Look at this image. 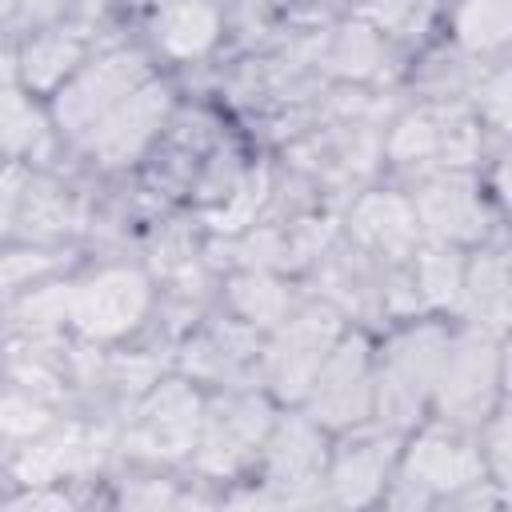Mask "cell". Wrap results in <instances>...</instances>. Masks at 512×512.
Listing matches in <instances>:
<instances>
[{"mask_svg":"<svg viewBox=\"0 0 512 512\" xmlns=\"http://www.w3.org/2000/svg\"><path fill=\"white\" fill-rule=\"evenodd\" d=\"M144 84V64L140 56H128V52H116L108 60H100L96 68L80 72L56 100V112L60 120L72 128V132H88L96 128L132 88Z\"/></svg>","mask_w":512,"mask_h":512,"instance_id":"6da1fadb","label":"cell"},{"mask_svg":"<svg viewBox=\"0 0 512 512\" xmlns=\"http://www.w3.org/2000/svg\"><path fill=\"white\" fill-rule=\"evenodd\" d=\"M144 304H148V288H144L140 272L112 268V272H100L96 280H88L84 288L72 292L68 316L88 336H120L124 328H132L140 320Z\"/></svg>","mask_w":512,"mask_h":512,"instance_id":"7a4b0ae2","label":"cell"},{"mask_svg":"<svg viewBox=\"0 0 512 512\" xmlns=\"http://www.w3.org/2000/svg\"><path fill=\"white\" fill-rule=\"evenodd\" d=\"M164 112H168V92L160 84H140L92 128V148L108 164H124L140 156V148L156 136Z\"/></svg>","mask_w":512,"mask_h":512,"instance_id":"3957f363","label":"cell"},{"mask_svg":"<svg viewBox=\"0 0 512 512\" xmlns=\"http://www.w3.org/2000/svg\"><path fill=\"white\" fill-rule=\"evenodd\" d=\"M436 368H440V336L436 332H412L392 348L388 376L380 384V400L396 412V420H404L420 404V392L432 384Z\"/></svg>","mask_w":512,"mask_h":512,"instance_id":"277c9868","label":"cell"},{"mask_svg":"<svg viewBox=\"0 0 512 512\" xmlns=\"http://www.w3.org/2000/svg\"><path fill=\"white\" fill-rule=\"evenodd\" d=\"M316 412L324 420H356L368 408V360L364 344L352 340L336 348L320 368H316Z\"/></svg>","mask_w":512,"mask_h":512,"instance_id":"5b68a950","label":"cell"},{"mask_svg":"<svg viewBox=\"0 0 512 512\" xmlns=\"http://www.w3.org/2000/svg\"><path fill=\"white\" fill-rule=\"evenodd\" d=\"M200 404L184 384H168L140 416V432L136 440L144 444V452L152 456H180L184 448H192L196 440V424H200Z\"/></svg>","mask_w":512,"mask_h":512,"instance_id":"8992f818","label":"cell"},{"mask_svg":"<svg viewBox=\"0 0 512 512\" xmlns=\"http://www.w3.org/2000/svg\"><path fill=\"white\" fill-rule=\"evenodd\" d=\"M328 348H332V316L312 312L300 324H292L284 344H280V352H276V360H272V372H276L280 388L284 392H300L304 384H312V376L324 364Z\"/></svg>","mask_w":512,"mask_h":512,"instance_id":"52a82bcc","label":"cell"},{"mask_svg":"<svg viewBox=\"0 0 512 512\" xmlns=\"http://www.w3.org/2000/svg\"><path fill=\"white\" fill-rule=\"evenodd\" d=\"M496 380V356L484 340H468L456 348L452 360H444V408L460 416H476L488 404Z\"/></svg>","mask_w":512,"mask_h":512,"instance_id":"ba28073f","label":"cell"},{"mask_svg":"<svg viewBox=\"0 0 512 512\" xmlns=\"http://www.w3.org/2000/svg\"><path fill=\"white\" fill-rule=\"evenodd\" d=\"M216 8L208 0H168L156 16V40L172 56H200L216 40Z\"/></svg>","mask_w":512,"mask_h":512,"instance_id":"9c48e42d","label":"cell"},{"mask_svg":"<svg viewBox=\"0 0 512 512\" xmlns=\"http://www.w3.org/2000/svg\"><path fill=\"white\" fill-rule=\"evenodd\" d=\"M476 472H480L476 452L448 436H424L408 460V476L428 488H456V484L472 480Z\"/></svg>","mask_w":512,"mask_h":512,"instance_id":"30bf717a","label":"cell"},{"mask_svg":"<svg viewBox=\"0 0 512 512\" xmlns=\"http://www.w3.org/2000/svg\"><path fill=\"white\" fill-rule=\"evenodd\" d=\"M420 216H424L440 236H476V228H480L476 200H472L468 184H460V180L428 184L424 196H420Z\"/></svg>","mask_w":512,"mask_h":512,"instance_id":"8fae6325","label":"cell"},{"mask_svg":"<svg viewBox=\"0 0 512 512\" xmlns=\"http://www.w3.org/2000/svg\"><path fill=\"white\" fill-rule=\"evenodd\" d=\"M260 424H264V408L252 404V400H236L228 404L220 416L208 420V436H204V448H208V460L220 468V464H232L256 436H260Z\"/></svg>","mask_w":512,"mask_h":512,"instance_id":"7c38bea8","label":"cell"},{"mask_svg":"<svg viewBox=\"0 0 512 512\" xmlns=\"http://www.w3.org/2000/svg\"><path fill=\"white\" fill-rule=\"evenodd\" d=\"M352 228L376 248H404L416 232V212L400 196H368L356 208Z\"/></svg>","mask_w":512,"mask_h":512,"instance_id":"4fadbf2b","label":"cell"},{"mask_svg":"<svg viewBox=\"0 0 512 512\" xmlns=\"http://www.w3.org/2000/svg\"><path fill=\"white\" fill-rule=\"evenodd\" d=\"M456 32L476 52L504 44L508 40V0H468L456 12Z\"/></svg>","mask_w":512,"mask_h":512,"instance_id":"5bb4252c","label":"cell"},{"mask_svg":"<svg viewBox=\"0 0 512 512\" xmlns=\"http://www.w3.org/2000/svg\"><path fill=\"white\" fill-rule=\"evenodd\" d=\"M76 64H80V40H72V36H48V40H36L28 48L24 76H28L32 88H52Z\"/></svg>","mask_w":512,"mask_h":512,"instance_id":"9a60e30c","label":"cell"},{"mask_svg":"<svg viewBox=\"0 0 512 512\" xmlns=\"http://www.w3.org/2000/svg\"><path fill=\"white\" fill-rule=\"evenodd\" d=\"M12 220H20L28 232H56L68 220V204H64V196L56 188L24 180V192H20V204H16Z\"/></svg>","mask_w":512,"mask_h":512,"instance_id":"2e32d148","label":"cell"},{"mask_svg":"<svg viewBox=\"0 0 512 512\" xmlns=\"http://www.w3.org/2000/svg\"><path fill=\"white\" fill-rule=\"evenodd\" d=\"M428 152H440V116L432 112L408 116L392 140V156L408 160V156H428Z\"/></svg>","mask_w":512,"mask_h":512,"instance_id":"e0dca14e","label":"cell"},{"mask_svg":"<svg viewBox=\"0 0 512 512\" xmlns=\"http://www.w3.org/2000/svg\"><path fill=\"white\" fill-rule=\"evenodd\" d=\"M316 436L304 428V424H292V428H284L280 432V440H276V452H272V464H276V472H288V476H296V472H308L312 464H316Z\"/></svg>","mask_w":512,"mask_h":512,"instance_id":"ac0fdd59","label":"cell"},{"mask_svg":"<svg viewBox=\"0 0 512 512\" xmlns=\"http://www.w3.org/2000/svg\"><path fill=\"white\" fill-rule=\"evenodd\" d=\"M36 140V112L16 96L0 92V148H28Z\"/></svg>","mask_w":512,"mask_h":512,"instance_id":"d6986e66","label":"cell"},{"mask_svg":"<svg viewBox=\"0 0 512 512\" xmlns=\"http://www.w3.org/2000/svg\"><path fill=\"white\" fill-rule=\"evenodd\" d=\"M376 480H380V456L376 452H352L336 472L344 500H364L376 488Z\"/></svg>","mask_w":512,"mask_h":512,"instance_id":"ffe728a7","label":"cell"},{"mask_svg":"<svg viewBox=\"0 0 512 512\" xmlns=\"http://www.w3.org/2000/svg\"><path fill=\"white\" fill-rule=\"evenodd\" d=\"M472 296L480 304V316H492V324H504V264L500 260H480Z\"/></svg>","mask_w":512,"mask_h":512,"instance_id":"44dd1931","label":"cell"},{"mask_svg":"<svg viewBox=\"0 0 512 512\" xmlns=\"http://www.w3.org/2000/svg\"><path fill=\"white\" fill-rule=\"evenodd\" d=\"M336 64L348 68V72H368V68L376 64V40H372V32H364V28H348V32L340 36Z\"/></svg>","mask_w":512,"mask_h":512,"instance_id":"7402d4cb","label":"cell"},{"mask_svg":"<svg viewBox=\"0 0 512 512\" xmlns=\"http://www.w3.org/2000/svg\"><path fill=\"white\" fill-rule=\"evenodd\" d=\"M420 288L432 300H448L456 292V264L444 252H428L424 264H420Z\"/></svg>","mask_w":512,"mask_h":512,"instance_id":"603a6c76","label":"cell"},{"mask_svg":"<svg viewBox=\"0 0 512 512\" xmlns=\"http://www.w3.org/2000/svg\"><path fill=\"white\" fill-rule=\"evenodd\" d=\"M0 428L12 436H28V432L44 428V412L28 400H0Z\"/></svg>","mask_w":512,"mask_h":512,"instance_id":"cb8c5ba5","label":"cell"},{"mask_svg":"<svg viewBox=\"0 0 512 512\" xmlns=\"http://www.w3.org/2000/svg\"><path fill=\"white\" fill-rule=\"evenodd\" d=\"M24 172L20 168H8V172H0V228H8L12 224V216H16V204H20V192H24Z\"/></svg>","mask_w":512,"mask_h":512,"instance_id":"d4e9b609","label":"cell"},{"mask_svg":"<svg viewBox=\"0 0 512 512\" xmlns=\"http://www.w3.org/2000/svg\"><path fill=\"white\" fill-rule=\"evenodd\" d=\"M412 0H368V12L380 20V24H400L408 16Z\"/></svg>","mask_w":512,"mask_h":512,"instance_id":"484cf974","label":"cell"}]
</instances>
